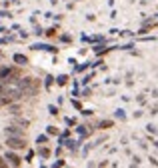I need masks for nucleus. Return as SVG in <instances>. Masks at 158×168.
<instances>
[{
  "instance_id": "nucleus-1",
  "label": "nucleus",
  "mask_w": 158,
  "mask_h": 168,
  "mask_svg": "<svg viewBox=\"0 0 158 168\" xmlns=\"http://www.w3.org/2000/svg\"><path fill=\"white\" fill-rule=\"evenodd\" d=\"M8 146H12V148H22V146H24V140H20V138H8Z\"/></svg>"
},
{
  "instance_id": "nucleus-2",
  "label": "nucleus",
  "mask_w": 158,
  "mask_h": 168,
  "mask_svg": "<svg viewBox=\"0 0 158 168\" xmlns=\"http://www.w3.org/2000/svg\"><path fill=\"white\" fill-rule=\"evenodd\" d=\"M8 160L12 162V164H20V162H18V158H16V156H12V154H8Z\"/></svg>"
}]
</instances>
